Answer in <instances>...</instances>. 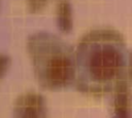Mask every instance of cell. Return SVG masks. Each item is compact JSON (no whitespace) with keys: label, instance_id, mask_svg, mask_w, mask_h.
<instances>
[{"label":"cell","instance_id":"cell-6","mask_svg":"<svg viewBox=\"0 0 132 118\" xmlns=\"http://www.w3.org/2000/svg\"><path fill=\"white\" fill-rule=\"evenodd\" d=\"M10 65V57L5 53H0V79L6 73Z\"/></svg>","mask_w":132,"mask_h":118},{"label":"cell","instance_id":"cell-5","mask_svg":"<svg viewBox=\"0 0 132 118\" xmlns=\"http://www.w3.org/2000/svg\"><path fill=\"white\" fill-rule=\"evenodd\" d=\"M48 0H27V6L31 13L41 11L47 4Z\"/></svg>","mask_w":132,"mask_h":118},{"label":"cell","instance_id":"cell-1","mask_svg":"<svg viewBox=\"0 0 132 118\" xmlns=\"http://www.w3.org/2000/svg\"><path fill=\"white\" fill-rule=\"evenodd\" d=\"M27 51L41 87L60 89L73 81L75 53L59 36L45 31L36 32L28 37Z\"/></svg>","mask_w":132,"mask_h":118},{"label":"cell","instance_id":"cell-4","mask_svg":"<svg viewBox=\"0 0 132 118\" xmlns=\"http://www.w3.org/2000/svg\"><path fill=\"white\" fill-rule=\"evenodd\" d=\"M56 23L59 30L69 33L72 29V10L68 0H58L56 4Z\"/></svg>","mask_w":132,"mask_h":118},{"label":"cell","instance_id":"cell-2","mask_svg":"<svg viewBox=\"0 0 132 118\" xmlns=\"http://www.w3.org/2000/svg\"><path fill=\"white\" fill-rule=\"evenodd\" d=\"M120 36L111 30H94L79 41L75 51L77 87L94 90L95 82L110 79L121 64V54L111 44Z\"/></svg>","mask_w":132,"mask_h":118},{"label":"cell","instance_id":"cell-3","mask_svg":"<svg viewBox=\"0 0 132 118\" xmlns=\"http://www.w3.org/2000/svg\"><path fill=\"white\" fill-rule=\"evenodd\" d=\"M12 118H46L45 100L37 91L20 94L13 105Z\"/></svg>","mask_w":132,"mask_h":118}]
</instances>
